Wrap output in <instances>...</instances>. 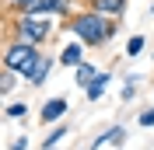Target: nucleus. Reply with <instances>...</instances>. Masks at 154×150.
Returning <instances> with one entry per match:
<instances>
[{
	"mask_svg": "<svg viewBox=\"0 0 154 150\" xmlns=\"http://www.w3.org/2000/svg\"><path fill=\"white\" fill-rule=\"evenodd\" d=\"M67 32L74 38H81L88 49H105L109 42H112L116 35H119V18H109V14H102V10H74L67 21Z\"/></svg>",
	"mask_w": 154,
	"mask_h": 150,
	"instance_id": "1",
	"label": "nucleus"
},
{
	"mask_svg": "<svg viewBox=\"0 0 154 150\" xmlns=\"http://www.w3.org/2000/svg\"><path fill=\"white\" fill-rule=\"evenodd\" d=\"M53 35H56L53 32V18H42V14H7V21H4V38L46 46Z\"/></svg>",
	"mask_w": 154,
	"mask_h": 150,
	"instance_id": "2",
	"label": "nucleus"
},
{
	"mask_svg": "<svg viewBox=\"0 0 154 150\" xmlns=\"http://www.w3.org/2000/svg\"><path fill=\"white\" fill-rule=\"evenodd\" d=\"M38 56H42V46L18 42V38H4V56H0V66H11L14 74H21V84H25V77L35 70Z\"/></svg>",
	"mask_w": 154,
	"mask_h": 150,
	"instance_id": "3",
	"label": "nucleus"
},
{
	"mask_svg": "<svg viewBox=\"0 0 154 150\" xmlns=\"http://www.w3.org/2000/svg\"><path fill=\"white\" fill-rule=\"evenodd\" d=\"M67 98H49V101H42V108H38L35 119L42 122V126H53V122H63V115H67Z\"/></svg>",
	"mask_w": 154,
	"mask_h": 150,
	"instance_id": "4",
	"label": "nucleus"
},
{
	"mask_svg": "<svg viewBox=\"0 0 154 150\" xmlns=\"http://www.w3.org/2000/svg\"><path fill=\"white\" fill-rule=\"evenodd\" d=\"M84 52H88V46H84V42H81V38H74V42H67V46H63V49H60V66H67V70H74V66H81V63H84Z\"/></svg>",
	"mask_w": 154,
	"mask_h": 150,
	"instance_id": "5",
	"label": "nucleus"
},
{
	"mask_svg": "<svg viewBox=\"0 0 154 150\" xmlns=\"http://www.w3.org/2000/svg\"><path fill=\"white\" fill-rule=\"evenodd\" d=\"M126 140H130V129H126L123 122H116V126H109V129L91 143V150H98V147H123Z\"/></svg>",
	"mask_w": 154,
	"mask_h": 150,
	"instance_id": "6",
	"label": "nucleus"
},
{
	"mask_svg": "<svg viewBox=\"0 0 154 150\" xmlns=\"http://www.w3.org/2000/svg\"><path fill=\"white\" fill-rule=\"evenodd\" d=\"M53 63H60V59H53L49 52H42L38 63H35V70L25 77V84H28V87H42V84H46V77H49V70H53Z\"/></svg>",
	"mask_w": 154,
	"mask_h": 150,
	"instance_id": "7",
	"label": "nucleus"
},
{
	"mask_svg": "<svg viewBox=\"0 0 154 150\" xmlns=\"http://www.w3.org/2000/svg\"><path fill=\"white\" fill-rule=\"evenodd\" d=\"M109 84H112V70H102V74H98L95 80L84 87V98H88L91 105H95V101H102V98H105V91H109Z\"/></svg>",
	"mask_w": 154,
	"mask_h": 150,
	"instance_id": "8",
	"label": "nucleus"
},
{
	"mask_svg": "<svg viewBox=\"0 0 154 150\" xmlns=\"http://www.w3.org/2000/svg\"><path fill=\"white\" fill-rule=\"evenodd\" d=\"M84 7L102 10V14H109V18H119V21H123V14H126V0H84Z\"/></svg>",
	"mask_w": 154,
	"mask_h": 150,
	"instance_id": "9",
	"label": "nucleus"
},
{
	"mask_svg": "<svg viewBox=\"0 0 154 150\" xmlns=\"http://www.w3.org/2000/svg\"><path fill=\"white\" fill-rule=\"evenodd\" d=\"M98 74H102V70H98L95 63H88V59H84V63H81V66H74V84L81 87V91H84V87L91 84V80H95Z\"/></svg>",
	"mask_w": 154,
	"mask_h": 150,
	"instance_id": "10",
	"label": "nucleus"
},
{
	"mask_svg": "<svg viewBox=\"0 0 154 150\" xmlns=\"http://www.w3.org/2000/svg\"><path fill=\"white\" fill-rule=\"evenodd\" d=\"M67 136H70V126H67V122H56V129H49V133H46V140H42V150H56L60 143L67 140Z\"/></svg>",
	"mask_w": 154,
	"mask_h": 150,
	"instance_id": "11",
	"label": "nucleus"
},
{
	"mask_svg": "<svg viewBox=\"0 0 154 150\" xmlns=\"http://www.w3.org/2000/svg\"><path fill=\"white\" fill-rule=\"evenodd\" d=\"M18 80H21V74H14L11 66H0V94L4 98H11V94L18 91Z\"/></svg>",
	"mask_w": 154,
	"mask_h": 150,
	"instance_id": "12",
	"label": "nucleus"
},
{
	"mask_svg": "<svg viewBox=\"0 0 154 150\" xmlns=\"http://www.w3.org/2000/svg\"><path fill=\"white\" fill-rule=\"evenodd\" d=\"M137 87H140V77H137V74H126V77H123V87H119V101L130 105V101L137 98Z\"/></svg>",
	"mask_w": 154,
	"mask_h": 150,
	"instance_id": "13",
	"label": "nucleus"
},
{
	"mask_svg": "<svg viewBox=\"0 0 154 150\" xmlns=\"http://www.w3.org/2000/svg\"><path fill=\"white\" fill-rule=\"evenodd\" d=\"M28 115H32V108L25 101H11L7 108H4V119H7V122H25Z\"/></svg>",
	"mask_w": 154,
	"mask_h": 150,
	"instance_id": "14",
	"label": "nucleus"
},
{
	"mask_svg": "<svg viewBox=\"0 0 154 150\" xmlns=\"http://www.w3.org/2000/svg\"><path fill=\"white\" fill-rule=\"evenodd\" d=\"M144 49H147V38L140 35V32H137V35H130V38H126V56H130V59H137V56H140V52H144Z\"/></svg>",
	"mask_w": 154,
	"mask_h": 150,
	"instance_id": "15",
	"label": "nucleus"
},
{
	"mask_svg": "<svg viewBox=\"0 0 154 150\" xmlns=\"http://www.w3.org/2000/svg\"><path fill=\"white\" fill-rule=\"evenodd\" d=\"M137 126H144V129H154V105H151V108H144V112L137 115Z\"/></svg>",
	"mask_w": 154,
	"mask_h": 150,
	"instance_id": "16",
	"label": "nucleus"
},
{
	"mask_svg": "<svg viewBox=\"0 0 154 150\" xmlns=\"http://www.w3.org/2000/svg\"><path fill=\"white\" fill-rule=\"evenodd\" d=\"M28 143H32V140H28V133H21V136H14V140H11L7 150H28Z\"/></svg>",
	"mask_w": 154,
	"mask_h": 150,
	"instance_id": "17",
	"label": "nucleus"
},
{
	"mask_svg": "<svg viewBox=\"0 0 154 150\" xmlns=\"http://www.w3.org/2000/svg\"><path fill=\"white\" fill-rule=\"evenodd\" d=\"M151 14H154V7H151Z\"/></svg>",
	"mask_w": 154,
	"mask_h": 150,
	"instance_id": "18",
	"label": "nucleus"
},
{
	"mask_svg": "<svg viewBox=\"0 0 154 150\" xmlns=\"http://www.w3.org/2000/svg\"><path fill=\"white\" fill-rule=\"evenodd\" d=\"M88 150H91V147H88Z\"/></svg>",
	"mask_w": 154,
	"mask_h": 150,
	"instance_id": "19",
	"label": "nucleus"
}]
</instances>
